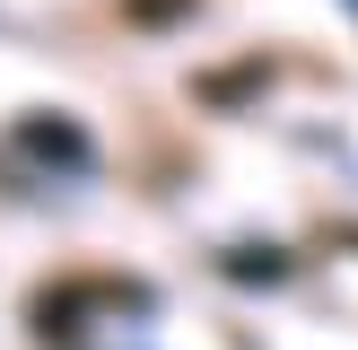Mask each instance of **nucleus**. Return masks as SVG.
<instances>
[{
	"mask_svg": "<svg viewBox=\"0 0 358 350\" xmlns=\"http://www.w3.org/2000/svg\"><path fill=\"white\" fill-rule=\"evenodd\" d=\"M175 9H192V0H131V18H175Z\"/></svg>",
	"mask_w": 358,
	"mask_h": 350,
	"instance_id": "obj_1",
	"label": "nucleus"
}]
</instances>
